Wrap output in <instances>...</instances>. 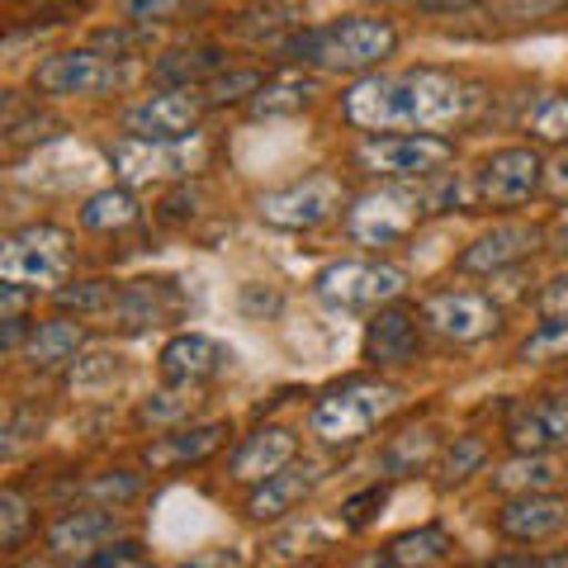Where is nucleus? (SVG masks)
<instances>
[{
    "instance_id": "nucleus-25",
    "label": "nucleus",
    "mask_w": 568,
    "mask_h": 568,
    "mask_svg": "<svg viewBox=\"0 0 568 568\" xmlns=\"http://www.w3.org/2000/svg\"><path fill=\"white\" fill-rule=\"evenodd\" d=\"M313 95H317L313 77H304V71H284V77H271L252 100H246V110H252V119H280V114L308 110Z\"/></svg>"
},
{
    "instance_id": "nucleus-17",
    "label": "nucleus",
    "mask_w": 568,
    "mask_h": 568,
    "mask_svg": "<svg viewBox=\"0 0 568 568\" xmlns=\"http://www.w3.org/2000/svg\"><path fill=\"white\" fill-rule=\"evenodd\" d=\"M540 237H545V227H536V223H497L493 233H484L474 246H465L455 265L465 275H497V271H507V265L526 261L540 246Z\"/></svg>"
},
{
    "instance_id": "nucleus-10",
    "label": "nucleus",
    "mask_w": 568,
    "mask_h": 568,
    "mask_svg": "<svg viewBox=\"0 0 568 568\" xmlns=\"http://www.w3.org/2000/svg\"><path fill=\"white\" fill-rule=\"evenodd\" d=\"M346 190L336 175H308L290 190H275L261 200V219L271 227H284V233H304V227H317L327 223L336 209H342Z\"/></svg>"
},
{
    "instance_id": "nucleus-21",
    "label": "nucleus",
    "mask_w": 568,
    "mask_h": 568,
    "mask_svg": "<svg viewBox=\"0 0 568 568\" xmlns=\"http://www.w3.org/2000/svg\"><path fill=\"white\" fill-rule=\"evenodd\" d=\"M110 162L129 185H148V181H171L185 175L190 162L175 142H138V138H119L110 148Z\"/></svg>"
},
{
    "instance_id": "nucleus-23",
    "label": "nucleus",
    "mask_w": 568,
    "mask_h": 568,
    "mask_svg": "<svg viewBox=\"0 0 568 568\" xmlns=\"http://www.w3.org/2000/svg\"><path fill=\"white\" fill-rule=\"evenodd\" d=\"M227 52L213 43H194V48H171L152 62V77L166 85V91H194V85H209L213 77H223Z\"/></svg>"
},
{
    "instance_id": "nucleus-36",
    "label": "nucleus",
    "mask_w": 568,
    "mask_h": 568,
    "mask_svg": "<svg viewBox=\"0 0 568 568\" xmlns=\"http://www.w3.org/2000/svg\"><path fill=\"white\" fill-rule=\"evenodd\" d=\"M530 133L540 142H568V95H540L530 110Z\"/></svg>"
},
{
    "instance_id": "nucleus-47",
    "label": "nucleus",
    "mask_w": 568,
    "mask_h": 568,
    "mask_svg": "<svg viewBox=\"0 0 568 568\" xmlns=\"http://www.w3.org/2000/svg\"><path fill=\"white\" fill-rule=\"evenodd\" d=\"M545 181H549V190H555V194H559V200H568V152L559 156V162H555V166H549V171H545Z\"/></svg>"
},
{
    "instance_id": "nucleus-51",
    "label": "nucleus",
    "mask_w": 568,
    "mask_h": 568,
    "mask_svg": "<svg viewBox=\"0 0 568 568\" xmlns=\"http://www.w3.org/2000/svg\"><path fill=\"white\" fill-rule=\"evenodd\" d=\"M351 568H398L394 559H388V549H375V555H365V559H355Z\"/></svg>"
},
{
    "instance_id": "nucleus-9",
    "label": "nucleus",
    "mask_w": 568,
    "mask_h": 568,
    "mask_svg": "<svg viewBox=\"0 0 568 568\" xmlns=\"http://www.w3.org/2000/svg\"><path fill=\"white\" fill-rule=\"evenodd\" d=\"M545 156L536 148H503L474 171V194L488 209H517L545 185Z\"/></svg>"
},
{
    "instance_id": "nucleus-29",
    "label": "nucleus",
    "mask_w": 568,
    "mask_h": 568,
    "mask_svg": "<svg viewBox=\"0 0 568 568\" xmlns=\"http://www.w3.org/2000/svg\"><path fill=\"white\" fill-rule=\"evenodd\" d=\"M559 478H564V469L549 455H517L511 465L497 469L493 484L503 493H511V497H521V493H549Z\"/></svg>"
},
{
    "instance_id": "nucleus-37",
    "label": "nucleus",
    "mask_w": 568,
    "mask_h": 568,
    "mask_svg": "<svg viewBox=\"0 0 568 568\" xmlns=\"http://www.w3.org/2000/svg\"><path fill=\"white\" fill-rule=\"evenodd\" d=\"M261 71H223L204 85V104H237V100H252L261 91Z\"/></svg>"
},
{
    "instance_id": "nucleus-43",
    "label": "nucleus",
    "mask_w": 568,
    "mask_h": 568,
    "mask_svg": "<svg viewBox=\"0 0 568 568\" xmlns=\"http://www.w3.org/2000/svg\"><path fill=\"white\" fill-rule=\"evenodd\" d=\"M540 313L545 317H568V275L564 280H549V290L540 294Z\"/></svg>"
},
{
    "instance_id": "nucleus-49",
    "label": "nucleus",
    "mask_w": 568,
    "mask_h": 568,
    "mask_svg": "<svg viewBox=\"0 0 568 568\" xmlns=\"http://www.w3.org/2000/svg\"><path fill=\"white\" fill-rule=\"evenodd\" d=\"M29 10H43V14H67L71 6H81V0H20Z\"/></svg>"
},
{
    "instance_id": "nucleus-46",
    "label": "nucleus",
    "mask_w": 568,
    "mask_h": 568,
    "mask_svg": "<svg viewBox=\"0 0 568 568\" xmlns=\"http://www.w3.org/2000/svg\"><path fill=\"white\" fill-rule=\"evenodd\" d=\"M194 204H200V194H194V190L175 194V200H166V219H171V223H185V219H194V213H200Z\"/></svg>"
},
{
    "instance_id": "nucleus-16",
    "label": "nucleus",
    "mask_w": 568,
    "mask_h": 568,
    "mask_svg": "<svg viewBox=\"0 0 568 568\" xmlns=\"http://www.w3.org/2000/svg\"><path fill=\"white\" fill-rule=\"evenodd\" d=\"M227 365H233V351H227L223 342H213V336H204V332H181L162 346V379L166 384L200 388L209 379H219Z\"/></svg>"
},
{
    "instance_id": "nucleus-15",
    "label": "nucleus",
    "mask_w": 568,
    "mask_h": 568,
    "mask_svg": "<svg viewBox=\"0 0 568 568\" xmlns=\"http://www.w3.org/2000/svg\"><path fill=\"white\" fill-rule=\"evenodd\" d=\"M181 308H185V294L175 290V280H133L119 290L110 317L123 332H148V327L175 323Z\"/></svg>"
},
{
    "instance_id": "nucleus-34",
    "label": "nucleus",
    "mask_w": 568,
    "mask_h": 568,
    "mask_svg": "<svg viewBox=\"0 0 568 568\" xmlns=\"http://www.w3.org/2000/svg\"><path fill=\"white\" fill-rule=\"evenodd\" d=\"M190 407H194V388H190V384H171V388H162V394H152L148 403L138 407V422L171 426V422L190 417Z\"/></svg>"
},
{
    "instance_id": "nucleus-52",
    "label": "nucleus",
    "mask_w": 568,
    "mask_h": 568,
    "mask_svg": "<svg viewBox=\"0 0 568 568\" xmlns=\"http://www.w3.org/2000/svg\"><path fill=\"white\" fill-rule=\"evenodd\" d=\"M555 252H568V219L555 227Z\"/></svg>"
},
{
    "instance_id": "nucleus-54",
    "label": "nucleus",
    "mask_w": 568,
    "mask_h": 568,
    "mask_svg": "<svg viewBox=\"0 0 568 568\" xmlns=\"http://www.w3.org/2000/svg\"><path fill=\"white\" fill-rule=\"evenodd\" d=\"M129 568H142V564H138V559H133V564H129Z\"/></svg>"
},
{
    "instance_id": "nucleus-32",
    "label": "nucleus",
    "mask_w": 568,
    "mask_h": 568,
    "mask_svg": "<svg viewBox=\"0 0 568 568\" xmlns=\"http://www.w3.org/2000/svg\"><path fill=\"white\" fill-rule=\"evenodd\" d=\"M119 375H123L119 351H91V355H77V365H71V388L77 394H95V388H110Z\"/></svg>"
},
{
    "instance_id": "nucleus-45",
    "label": "nucleus",
    "mask_w": 568,
    "mask_h": 568,
    "mask_svg": "<svg viewBox=\"0 0 568 568\" xmlns=\"http://www.w3.org/2000/svg\"><path fill=\"white\" fill-rule=\"evenodd\" d=\"M242 308L246 313H275L280 308V294L275 290L261 294V284H246V290H242Z\"/></svg>"
},
{
    "instance_id": "nucleus-39",
    "label": "nucleus",
    "mask_w": 568,
    "mask_h": 568,
    "mask_svg": "<svg viewBox=\"0 0 568 568\" xmlns=\"http://www.w3.org/2000/svg\"><path fill=\"white\" fill-rule=\"evenodd\" d=\"M52 133H62V123L52 119V114L33 110L29 119H20L14 110H6V142H10V148H24V142H43V138H52Z\"/></svg>"
},
{
    "instance_id": "nucleus-7",
    "label": "nucleus",
    "mask_w": 568,
    "mask_h": 568,
    "mask_svg": "<svg viewBox=\"0 0 568 568\" xmlns=\"http://www.w3.org/2000/svg\"><path fill=\"white\" fill-rule=\"evenodd\" d=\"M129 85V67L104 58L95 48H67V52H52L33 67V91L48 95V100H71V95H114Z\"/></svg>"
},
{
    "instance_id": "nucleus-5",
    "label": "nucleus",
    "mask_w": 568,
    "mask_h": 568,
    "mask_svg": "<svg viewBox=\"0 0 568 568\" xmlns=\"http://www.w3.org/2000/svg\"><path fill=\"white\" fill-rule=\"evenodd\" d=\"M432 209H436V194H422L407 185H384V190L361 194V200L346 209V233L365 246H394L403 237H413L417 223Z\"/></svg>"
},
{
    "instance_id": "nucleus-24",
    "label": "nucleus",
    "mask_w": 568,
    "mask_h": 568,
    "mask_svg": "<svg viewBox=\"0 0 568 568\" xmlns=\"http://www.w3.org/2000/svg\"><path fill=\"white\" fill-rule=\"evenodd\" d=\"M81 346H85L81 323H71V317H48V323H39L29 332L24 361H29V369H58L67 361H77Z\"/></svg>"
},
{
    "instance_id": "nucleus-12",
    "label": "nucleus",
    "mask_w": 568,
    "mask_h": 568,
    "mask_svg": "<svg viewBox=\"0 0 568 568\" xmlns=\"http://www.w3.org/2000/svg\"><path fill=\"white\" fill-rule=\"evenodd\" d=\"M507 446L517 455H549L568 446V394H536L507 407Z\"/></svg>"
},
{
    "instance_id": "nucleus-26",
    "label": "nucleus",
    "mask_w": 568,
    "mask_h": 568,
    "mask_svg": "<svg viewBox=\"0 0 568 568\" xmlns=\"http://www.w3.org/2000/svg\"><path fill=\"white\" fill-rule=\"evenodd\" d=\"M227 436H233V432H227V422L190 426V432L166 436L162 446H148V465H200V459H209Z\"/></svg>"
},
{
    "instance_id": "nucleus-13",
    "label": "nucleus",
    "mask_w": 568,
    "mask_h": 568,
    "mask_svg": "<svg viewBox=\"0 0 568 568\" xmlns=\"http://www.w3.org/2000/svg\"><path fill=\"white\" fill-rule=\"evenodd\" d=\"M422 317L432 323L446 342H484V336H493L497 327H503V308L493 304V298L484 294H469V290H446V294H432L426 298Z\"/></svg>"
},
{
    "instance_id": "nucleus-11",
    "label": "nucleus",
    "mask_w": 568,
    "mask_h": 568,
    "mask_svg": "<svg viewBox=\"0 0 568 568\" xmlns=\"http://www.w3.org/2000/svg\"><path fill=\"white\" fill-rule=\"evenodd\" d=\"M204 100L190 91H156L123 110V133L138 142H185L200 129Z\"/></svg>"
},
{
    "instance_id": "nucleus-40",
    "label": "nucleus",
    "mask_w": 568,
    "mask_h": 568,
    "mask_svg": "<svg viewBox=\"0 0 568 568\" xmlns=\"http://www.w3.org/2000/svg\"><path fill=\"white\" fill-rule=\"evenodd\" d=\"M142 43H148V29H100L91 39V48L104 52V58H114V62H129Z\"/></svg>"
},
{
    "instance_id": "nucleus-50",
    "label": "nucleus",
    "mask_w": 568,
    "mask_h": 568,
    "mask_svg": "<svg viewBox=\"0 0 568 568\" xmlns=\"http://www.w3.org/2000/svg\"><path fill=\"white\" fill-rule=\"evenodd\" d=\"M507 568H568V555H545V559H517Z\"/></svg>"
},
{
    "instance_id": "nucleus-6",
    "label": "nucleus",
    "mask_w": 568,
    "mask_h": 568,
    "mask_svg": "<svg viewBox=\"0 0 568 568\" xmlns=\"http://www.w3.org/2000/svg\"><path fill=\"white\" fill-rule=\"evenodd\" d=\"M407 275L388 261H332L327 271H317L313 294L336 313H379L403 294Z\"/></svg>"
},
{
    "instance_id": "nucleus-28",
    "label": "nucleus",
    "mask_w": 568,
    "mask_h": 568,
    "mask_svg": "<svg viewBox=\"0 0 568 568\" xmlns=\"http://www.w3.org/2000/svg\"><path fill=\"white\" fill-rule=\"evenodd\" d=\"M450 549L455 545L440 526H417V530H403L398 540H388V559L398 568H436V564H446Z\"/></svg>"
},
{
    "instance_id": "nucleus-31",
    "label": "nucleus",
    "mask_w": 568,
    "mask_h": 568,
    "mask_svg": "<svg viewBox=\"0 0 568 568\" xmlns=\"http://www.w3.org/2000/svg\"><path fill=\"white\" fill-rule=\"evenodd\" d=\"M521 365H545V361H568V317H545V323L517 346Z\"/></svg>"
},
{
    "instance_id": "nucleus-8",
    "label": "nucleus",
    "mask_w": 568,
    "mask_h": 568,
    "mask_svg": "<svg viewBox=\"0 0 568 568\" xmlns=\"http://www.w3.org/2000/svg\"><path fill=\"white\" fill-rule=\"evenodd\" d=\"M355 162L384 181H426L455 162V142L440 133H375L361 142Z\"/></svg>"
},
{
    "instance_id": "nucleus-20",
    "label": "nucleus",
    "mask_w": 568,
    "mask_h": 568,
    "mask_svg": "<svg viewBox=\"0 0 568 568\" xmlns=\"http://www.w3.org/2000/svg\"><path fill=\"white\" fill-rule=\"evenodd\" d=\"M317 484H323V469L308 465V459H304V465L294 459V465H284L280 474H271L265 484L252 488V497H246V517H252V521H280V517H290V511L304 503V497Z\"/></svg>"
},
{
    "instance_id": "nucleus-19",
    "label": "nucleus",
    "mask_w": 568,
    "mask_h": 568,
    "mask_svg": "<svg viewBox=\"0 0 568 568\" xmlns=\"http://www.w3.org/2000/svg\"><path fill=\"white\" fill-rule=\"evenodd\" d=\"M119 536V517L110 507H81V511H67L62 521H52L48 530V549L58 559H77L85 564L91 555H100L104 545Z\"/></svg>"
},
{
    "instance_id": "nucleus-27",
    "label": "nucleus",
    "mask_w": 568,
    "mask_h": 568,
    "mask_svg": "<svg viewBox=\"0 0 568 568\" xmlns=\"http://www.w3.org/2000/svg\"><path fill=\"white\" fill-rule=\"evenodd\" d=\"M138 213H142L138 194L129 185H110V190H95L81 204V227H91V233H119V227L138 223Z\"/></svg>"
},
{
    "instance_id": "nucleus-22",
    "label": "nucleus",
    "mask_w": 568,
    "mask_h": 568,
    "mask_svg": "<svg viewBox=\"0 0 568 568\" xmlns=\"http://www.w3.org/2000/svg\"><path fill=\"white\" fill-rule=\"evenodd\" d=\"M298 455V440L294 432H284V426H261L237 446L233 455V478L237 484H265L271 474H280L284 465H294Z\"/></svg>"
},
{
    "instance_id": "nucleus-33",
    "label": "nucleus",
    "mask_w": 568,
    "mask_h": 568,
    "mask_svg": "<svg viewBox=\"0 0 568 568\" xmlns=\"http://www.w3.org/2000/svg\"><path fill=\"white\" fill-rule=\"evenodd\" d=\"M114 298H119V290L110 280H81V284H62L58 290V304L62 308H71V313H110L114 308Z\"/></svg>"
},
{
    "instance_id": "nucleus-35",
    "label": "nucleus",
    "mask_w": 568,
    "mask_h": 568,
    "mask_svg": "<svg viewBox=\"0 0 568 568\" xmlns=\"http://www.w3.org/2000/svg\"><path fill=\"white\" fill-rule=\"evenodd\" d=\"M488 459V446L478 436H455V446L446 450V465H440V484H465V478Z\"/></svg>"
},
{
    "instance_id": "nucleus-18",
    "label": "nucleus",
    "mask_w": 568,
    "mask_h": 568,
    "mask_svg": "<svg viewBox=\"0 0 568 568\" xmlns=\"http://www.w3.org/2000/svg\"><path fill=\"white\" fill-rule=\"evenodd\" d=\"M564 526H568V497H559V493H521L497 511V530H503L507 540H521V545L559 536Z\"/></svg>"
},
{
    "instance_id": "nucleus-42",
    "label": "nucleus",
    "mask_w": 568,
    "mask_h": 568,
    "mask_svg": "<svg viewBox=\"0 0 568 568\" xmlns=\"http://www.w3.org/2000/svg\"><path fill=\"white\" fill-rule=\"evenodd\" d=\"M384 503H388V488H379V484L365 488V493H355L351 503H342V521H346V526H369Z\"/></svg>"
},
{
    "instance_id": "nucleus-14",
    "label": "nucleus",
    "mask_w": 568,
    "mask_h": 568,
    "mask_svg": "<svg viewBox=\"0 0 568 568\" xmlns=\"http://www.w3.org/2000/svg\"><path fill=\"white\" fill-rule=\"evenodd\" d=\"M365 361L375 369H403L422 361V327L417 313L403 304H384L365 327Z\"/></svg>"
},
{
    "instance_id": "nucleus-30",
    "label": "nucleus",
    "mask_w": 568,
    "mask_h": 568,
    "mask_svg": "<svg viewBox=\"0 0 568 568\" xmlns=\"http://www.w3.org/2000/svg\"><path fill=\"white\" fill-rule=\"evenodd\" d=\"M432 455H436V436L426 432V426H417V432H403V436L388 440L384 455H379V469L403 478V474L426 469V459H432Z\"/></svg>"
},
{
    "instance_id": "nucleus-3",
    "label": "nucleus",
    "mask_w": 568,
    "mask_h": 568,
    "mask_svg": "<svg viewBox=\"0 0 568 568\" xmlns=\"http://www.w3.org/2000/svg\"><path fill=\"white\" fill-rule=\"evenodd\" d=\"M403 394L394 384L384 379H351L342 388H332L327 398L313 403V436L323 440V446H355V440H365L384 417L398 413Z\"/></svg>"
},
{
    "instance_id": "nucleus-4",
    "label": "nucleus",
    "mask_w": 568,
    "mask_h": 568,
    "mask_svg": "<svg viewBox=\"0 0 568 568\" xmlns=\"http://www.w3.org/2000/svg\"><path fill=\"white\" fill-rule=\"evenodd\" d=\"M71 275V233L52 223L20 227L0 242V280L20 290H62Z\"/></svg>"
},
{
    "instance_id": "nucleus-53",
    "label": "nucleus",
    "mask_w": 568,
    "mask_h": 568,
    "mask_svg": "<svg viewBox=\"0 0 568 568\" xmlns=\"http://www.w3.org/2000/svg\"><path fill=\"white\" fill-rule=\"evenodd\" d=\"M24 568H48V564H39V559H29V564H24Z\"/></svg>"
},
{
    "instance_id": "nucleus-44",
    "label": "nucleus",
    "mask_w": 568,
    "mask_h": 568,
    "mask_svg": "<svg viewBox=\"0 0 568 568\" xmlns=\"http://www.w3.org/2000/svg\"><path fill=\"white\" fill-rule=\"evenodd\" d=\"M181 568H242V555L237 549H204V555L185 559Z\"/></svg>"
},
{
    "instance_id": "nucleus-1",
    "label": "nucleus",
    "mask_w": 568,
    "mask_h": 568,
    "mask_svg": "<svg viewBox=\"0 0 568 568\" xmlns=\"http://www.w3.org/2000/svg\"><path fill=\"white\" fill-rule=\"evenodd\" d=\"M478 104L484 95L474 81L455 77V71L413 67L361 77L342 95V114L365 133H446L469 123Z\"/></svg>"
},
{
    "instance_id": "nucleus-2",
    "label": "nucleus",
    "mask_w": 568,
    "mask_h": 568,
    "mask_svg": "<svg viewBox=\"0 0 568 568\" xmlns=\"http://www.w3.org/2000/svg\"><path fill=\"white\" fill-rule=\"evenodd\" d=\"M398 48V29L388 20H369V14H346V20H332V24H317L294 33L280 52L298 67H313V71H369L379 67L388 52Z\"/></svg>"
},
{
    "instance_id": "nucleus-41",
    "label": "nucleus",
    "mask_w": 568,
    "mask_h": 568,
    "mask_svg": "<svg viewBox=\"0 0 568 568\" xmlns=\"http://www.w3.org/2000/svg\"><path fill=\"white\" fill-rule=\"evenodd\" d=\"M119 6L138 29H152V24H166L171 14H181L185 0H119Z\"/></svg>"
},
{
    "instance_id": "nucleus-38",
    "label": "nucleus",
    "mask_w": 568,
    "mask_h": 568,
    "mask_svg": "<svg viewBox=\"0 0 568 568\" xmlns=\"http://www.w3.org/2000/svg\"><path fill=\"white\" fill-rule=\"evenodd\" d=\"M29 526H33V511H29V503L14 488H6L0 493V545L6 549H20L24 545V536H29Z\"/></svg>"
},
{
    "instance_id": "nucleus-48",
    "label": "nucleus",
    "mask_w": 568,
    "mask_h": 568,
    "mask_svg": "<svg viewBox=\"0 0 568 568\" xmlns=\"http://www.w3.org/2000/svg\"><path fill=\"white\" fill-rule=\"evenodd\" d=\"M417 6H422L426 14H450V10L459 14V10H474L478 0H417Z\"/></svg>"
},
{
    "instance_id": "nucleus-55",
    "label": "nucleus",
    "mask_w": 568,
    "mask_h": 568,
    "mask_svg": "<svg viewBox=\"0 0 568 568\" xmlns=\"http://www.w3.org/2000/svg\"><path fill=\"white\" fill-rule=\"evenodd\" d=\"M271 6H275V0H271Z\"/></svg>"
}]
</instances>
